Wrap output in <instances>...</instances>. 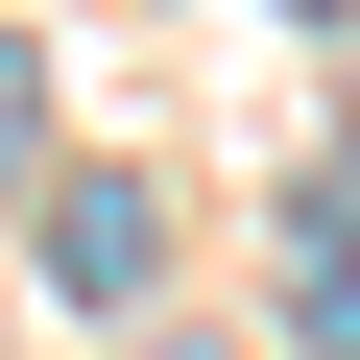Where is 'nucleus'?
Returning a JSON list of instances; mask_svg holds the SVG:
<instances>
[{"mask_svg": "<svg viewBox=\"0 0 360 360\" xmlns=\"http://www.w3.org/2000/svg\"><path fill=\"white\" fill-rule=\"evenodd\" d=\"M49 264H72V288H144V264H168V217H144V193H72V217H49Z\"/></svg>", "mask_w": 360, "mask_h": 360, "instance_id": "f257e3e1", "label": "nucleus"}, {"mask_svg": "<svg viewBox=\"0 0 360 360\" xmlns=\"http://www.w3.org/2000/svg\"><path fill=\"white\" fill-rule=\"evenodd\" d=\"M25 120H49V72H25V49H0V168H25Z\"/></svg>", "mask_w": 360, "mask_h": 360, "instance_id": "f03ea898", "label": "nucleus"}]
</instances>
